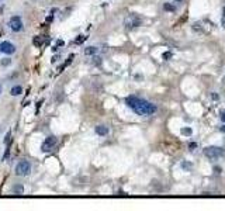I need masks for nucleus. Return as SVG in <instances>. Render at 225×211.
Listing matches in <instances>:
<instances>
[{
  "label": "nucleus",
  "mask_w": 225,
  "mask_h": 211,
  "mask_svg": "<svg viewBox=\"0 0 225 211\" xmlns=\"http://www.w3.org/2000/svg\"><path fill=\"white\" fill-rule=\"evenodd\" d=\"M125 104L131 110H134L138 115H152L158 110L153 103L148 102L145 99L138 97V96H128L125 99Z\"/></svg>",
  "instance_id": "nucleus-1"
},
{
  "label": "nucleus",
  "mask_w": 225,
  "mask_h": 211,
  "mask_svg": "<svg viewBox=\"0 0 225 211\" xmlns=\"http://www.w3.org/2000/svg\"><path fill=\"white\" fill-rule=\"evenodd\" d=\"M225 154V149L221 146H205L204 148V155L211 161H218L222 158Z\"/></svg>",
  "instance_id": "nucleus-2"
},
{
  "label": "nucleus",
  "mask_w": 225,
  "mask_h": 211,
  "mask_svg": "<svg viewBox=\"0 0 225 211\" xmlns=\"http://www.w3.org/2000/svg\"><path fill=\"white\" fill-rule=\"evenodd\" d=\"M31 172V163L27 159H21L16 166V175L17 176H28Z\"/></svg>",
  "instance_id": "nucleus-3"
},
{
  "label": "nucleus",
  "mask_w": 225,
  "mask_h": 211,
  "mask_svg": "<svg viewBox=\"0 0 225 211\" xmlns=\"http://www.w3.org/2000/svg\"><path fill=\"white\" fill-rule=\"evenodd\" d=\"M124 24H125L127 28H137L139 25H142V18L139 16H137V14H130V16L125 18Z\"/></svg>",
  "instance_id": "nucleus-4"
},
{
  "label": "nucleus",
  "mask_w": 225,
  "mask_h": 211,
  "mask_svg": "<svg viewBox=\"0 0 225 211\" xmlns=\"http://www.w3.org/2000/svg\"><path fill=\"white\" fill-rule=\"evenodd\" d=\"M8 25H10V30L11 31H14V33H18V31H21L23 30V20H21L20 16H13L11 18H10V21H8Z\"/></svg>",
  "instance_id": "nucleus-5"
},
{
  "label": "nucleus",
  "mask_w": 225,
  "mask_h": 211,
  "mask_svg": "<svg viewBox=\"0 0 225 211\" xmlns=\"http://www.w3.org/2000/svg\"><path fill=\"white\" fill-rule=\"evenodd\" d=\"M56 142H58V138L55 137V135H49L48 138L42 142L41 151H42V152H48V151H51L53 146L56 145Z\"/></svg>",
  "instance_id": "nucleus-6"
},
{
  "label": "nucleus",
  "mask_w": 225,
  "mask_h": 211,
  "mask_svg": "<svg viewBox=\"0 0 225 211\" xmlns=\"http://www.w3.org/2000/svg\"><path fill=\"white\" fill-rule=\"evenodd\" d=\"M0 52L11 55V54L16 52V47H14L11 42H8V41H3V42L0 44Z\"/></svg>",
  "instance_id": "nucleus-7"
},
{
  "label": "nucleus",
  "mask_w": 225,
  "mask_h": 211,
  "mask_svg": "<svg viewBox=\"0 0 225 211\" xmlns=\"http://www.w3.org/2000/svg\"><path fill=\"white\" fill-rule=\"evenodd\" d=\"M96 134L100 135V137H106L108 134V127L106 125H97L96 127Z\"/></svg>",
  "instance_id": "nucleus-8"
},
{
  "label": "nucleus",
  "mask_w": 225,
  "mask_h": 211,
  "mask_svg": "<svg viewBox=\"0 0 225 211\" xmlns=\"http://www.w3.org/2000/svg\"><path fill=\"white\" fill-rule=\"evenodd\" d=\"M73 58H75V55H73V54H70V55H69V58L66 59V62H65V63H62V65L59 66V68H58V72H59V73H61V72H63V69H65L66 66L69 65V63H72V61H73Z\"/></svg>",
  "instance_id": "nucleus-9"
},
{
  "label": "nucleus",
  "mask_w": 225,
  "mask_h": 211,
  "mask_svg": "<svg viewBox=\"0 0 225 211\" xmlns=\"http://www.w3.org/2000/svg\"><path fill=\"white\" fill-rule=\"evenodd\" d=\"M97 52H98V48H97V47H87V48H85V55H87V57L96 55Z\"/></svg>",
  "instance_id": "nucleus-10"
},
{
  "label": "nucleus",
  "mask_w": 225,
  "mask_h": 211,
  "mask_svg": "<svg viewBox=\"0 0 225 211\" xmlns=\"http://www.w3.org/2000/svg\"><path fill=\"white\" fill-rule=\"evenodd\" d=\"M23 93V87L21 86H13L11 90H10V94L11 96H18V94Z\"/></svg>",
  "instance_id": "nucleus-11"
},
{
  "label": "nucleus",
  "mask_w": 225,
  "mask_h": 211,
  "mask_svg": "<svg viewBox=\"0 0 225 211\" xmlns=\"http://www.w3.org/2000/svg\"><path fill=\"white\" fill-rule=\"evenodd\" d=\"M163 10H165V11H169V13H173V11H176V10H177V7L175 6V4H172V3H165L163 4Z\"/></svg>",
  "instance_id": "nucleus-12"
},
{
  "label": "nucleus",
  "mask_w": 225,
  "mask_h": 211,
  "mask_svg": "<svg viewBox=\"0 0 225 211\" xmlns=\"http://www.w3.org/2000/svg\"><path fill=\"white\" fill-rule=\"evenodd\" d=\"M44 40H45V37H42V35L35 37V38H34V45H37V47H42Z\"/></svg>",
  "instance_id": "nucleus-13"
},
{
  "label": "nucleus",
  "mask_w": 225,
  "mask_h": 211,
  "mask_svg": "<svg viewBox=\"0 0 225 211\" xmlns=\"http://www.w3.org/2000/svg\"><path fill=\"white\" fill-rule=\"evenodd\" d=\"M13 193L14 194H23L24 193V187L21 186V184H17V186L13 187Z\"/></svg>",
  "instance_id": "nucleus-14"
},
{
  "label": "nucleus",
  "mask_w": 225,
  "mask_h": 211,
  "mask_svg": "<svg viewBox=\"0 0 225 211\" xmlns=\"http://www.w3.org/2000/svg\"><path fill=\"white\" fill-rule=\"evenodd\" d=\"M4 144H6V146L11 145V131H8L7 134H6V137H4Z\"/></svg>",
  "instance_id": "nucleus-15"
},
{
  "label": "nucleus",
  "mask_w": 225,
  "mask_h": 211,
  "mask_svg": "<svg viewBox=\"0 0 225 211\" xmlns=\"http://www.w3.org/2000/svg\"><path fill=\"white\" fill-rule=\"evenodd\" d=\"M86 38H87V37H85V35H79L78 38L75 40V44H82V42L86 40Z\"/></svg>",
  "instance_id": "nucleus-16"
},
{
  "label": "nucleus",
  "mask_w": 225,
  "mask_h": 211,
  "mask_svg": "<svg viewBox=\"0 0 225 211\" xmlns=\"http://www.w3.org/2000/svg\"><path fill=\"white\" fill-rule=\"evenodd\" d=\"M8 155H10V145H7V148H6V152L3 155V161H6L8 158Z\"/></svg>",
  "instance_id": "nucleus-17"
},
{
  "label": "nucleus",
  "mask_w": 225,
  "mask_h": 211,
  "mask_svg": "<svg viewBox=\"0 0 225 211\" xmlns=\"http://www.w3.org/2000/svg\"><path fill=\"white\" fill-rule=\"evenodd\" d=\"M162 57H163V59H166V61H168V59H170V58L173 57V54H172V52H169V51H168V52H165L163 55H162Z\"/></svg>",
  "instance_id": "nucleus-18"
},
{
  "label": "nucleus",
  "mask_w": 225,
  "mask_h": 211,
  "mask_svg": "<svg viewBox=\"0 0 225 211\" xmlns=\"http://www.w3.org/2000/svg\"><path fill=\"white\" fill-rule=\"evenodd\" d=\"M10 63H11V59H10V58H6V59L2 61V65L3 66H7V65H10Z\"/></svg>",
  "instance_id": "nucleus-19"
},
{
  "label": "nucleus",
  "mask_w": 225,
  "mask_h": 211,
  "mask_svg": "<svg viewBox=\"0 0 225 211\" xmlns=\"http://www.w3.org/2000/svg\"><path fill=\"white\" fill-rule=\"evenodd\" d=\"M182 134L190 135V134H191V128H182Z\"/></svg>",
  "instance_id": "nucleus-20"
},
{
  "label": "nucleus",
  "mask_w": 225,
  "mask_h": 211,
  "mask_svg": "<svg viewBox=\"0 0 225 211\" xmlns=\"http://www.w3.org/2000/svg\"><path fill=\"white\" fill-rule=\"evenodd\" d=\"M63 44H65V42H63L62 40H58V41H56V47H62Z\"/></svg>",
  "instance_id": "nucleus-21"
},
{
  "label": "nucleus",
  "mask_w": 225,
  "mask_h": 211,
  "mask_svg": "<svg viewBox=\"0 0 225 211\" xmlns=\"http://www.w3.org/2000/svg\"><path fill=\"white\" fill-rule=\"evenodd\" d=\"M53 20V16H49V17H47V21H48V23H51V21Z\"/></svg>",
  "instance_id": "nucleus-22"
},
{
  "label": "nucleus",
  "mask_w": 225,
  "mask_h": 211,
  "mask_svg": "<svg viewBox=\"0 0 225 211\" xmlns=\"http://www.w3.org/2000/svg\"><path fill=\"white\" fill-rule=\"evenodd\" d=\"M42 102H44V100H40V103H38V104H37V111H38V110H40V107H41Z\"/></svg>",
  "instance_id": "nucleus-23"
},
{
  "label": "nucleus",
  "mask_w": 225,
  "mask_h": 211,
  "mask_svg": "<svg viewBox=\"0 0 225 211\" xmlns=\"http://www.w3.org/2000/svg\"><path fill=\"white\" fill-rule=\"evenodd\" d=\"M221 25H222V27H224V28H225V17H222V20H221Z\"/></svg>",
  "instance_id": "nucleus-24"
},
{
  "label": "nucleus",
  "mask_w": 225,
  "mask_h": 211,
  "mask_svg": "<svg viewBox=\"0 0 225 211\" xmlns=\"http://www.w3.org/2000/svg\"><path fill=\"white\" fill-rule=\"evenodd\" d=\"M221 120L225 122V111H224V113H221Z\"/></svg>",
  "instance_id": "nucleus-25"
},
{
  "label": "nucleus",
  "mask_w": 225,
  "mask_h": 211,
  "mask_svg": "<svg viewBox=\"0 0 225 211\" xmlns=\"http://www.w3.org/2000/svg\"><path fill=\"white\" fill-rule=\"evenodd\" d=\"M220 130H221V132H225V125H222L221 128H220Z\"/></svg>",
  "instance_id": "nucleus-26"
},
{
  "label": "nucleus",
  "mask_w": 225,
  "mask_h": 211,
  "mask_svg": "<svg viewBox=\"0 0 225 211\" xmlns=\"http://www.w3.org/2000/svg\"><path fill=\"white\" fill-rule=\"evenodd\" d=\"M222 17H225V7H224V14H222Z\"/></svg>",
  "instance_id": "nucleus-27"
},
{
  "label": "nucleus",
  "mask_w": 225,
  "mask_h": 211,
  "mask_svg": "<svg viewBox=\"0 0 225 211\" xmlns=\"http://www.w3.org/2000/svg\"><path fill=\"white\" fill-rule=\"evenodd\" d=\"M175 2H182V0H175Z\"/></svg>",
  "instance_id": "nucleus-28"
},
{
  "label": "nucleus",
  "mask_w": 225,
  "mask_h": 211,
  "mask_svg": "<svg viewBox=\"0 0 225 211\" xmlns=\"http://www.w3.org/2000/svg\"><path fill=\"white\" fill-rule=\"evenodd\" d=\"M0 92H2V87H0Z\"/></svg>",
  "instance_id": "nucleus-29"
}]
</instances>
